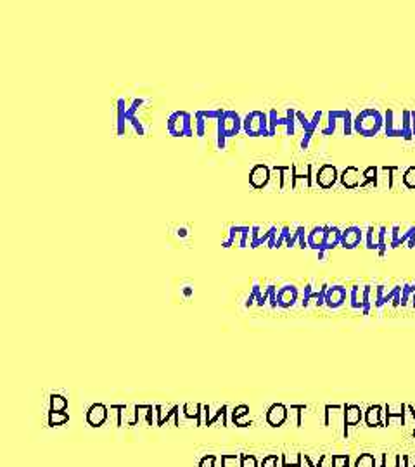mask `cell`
Segmentation results:
<instances>
[{"label": "cell", "instance_id": "1", "mask_svg": "<svg viewBox=\"0 0 415 467\" xmlns=\"http://www.w3.org/2000/svg\"><path fill=\"white\" fill-rule=\"evenodd\" d=\"M384 126V116L377 109H363L353 120V132L360 133L363 137H374Z\"/></svg>", "mask_w": 415, "mask_h": 467}, {"label": "cell", "instance_id": "2", "mask_svg": "<svg viewBox=\"0 0 415 467\" xmlns=\"http://www.w3.org/2000/svg\"><path fill=\"white\" fill-rule=\"evenodd\" d=\"M218 128H217V145L218 149L225 147V141L230 137H236L237 133L242 130V120L236 111H225L223 116L218 120Z\"/></svg>", "mask_w": 415, "mask_h": 467}, {"label": "cell", "instance_id": "3", "mask_svg": "<svg viewBox=\"0 0 415 467\" xmlns=\"http://www.w3.org/2000/svg\"><path fill=\"white\" fill-rule=\"evenodd\" d=\"M242 130L249 137H270L268 114L261 113V111H251L242 120Z\"/></svg>", "mask_w": 415, "mask_h": 467}, {"label": "cell", "instance_id": "4", "mask_svg": "<svg viewBox=\"0 0 415 467\" xmlns=\"http://www.w3.org/2000/svg\"><path fill=\"white\" fill-rule=\"evenodd\" d=\"M168 132L172 133L173 137H192L194 135V123H192V116L187 111H175V113L168 118Z\"/></svg>", "mask_w": 415, "mask_h": 467}, {"label": "cell", "instance_id": "5", "mask_svg": "<svg viewBox=\"0 0 415 467\" xmlns=\"http://www.w3.org/2000/svg\"><path fill=\"white\" fill-rule=\"evenodd\" d=\"M294 123H296V111L287 109V114L284 118H280L277 114V111L272 109L268 113V125H270V137H274L277 132V126L284 125L287 126V135H294Z\"/></svg>", "mask_w": 415, "mask_h": 467}, {"label": "cell", "instance_id": "6", "mask_svg": "<svg viewBox=\"0 0 415 467\" xmlns=\"http://www.w3.org/2000/svg\"><path fill=\"white\" fill-rule=\"evenodd\" d=\"M249 236H251V227H246V225H232L229 228V239L223 241L221 246L223 247H230V246H239V247H248V241Z\"/></svg>", "mask_w": 415, "mask_h": 467}, {"label": "cell", "instance_id": "7", "mask_svg": "<svg viewBox=\"0 0 415 467\" xmlns=\"http://www.w3.org/2000/svg\"><path fill=\"white\" fill-rule=\"evenodd\" d=\"M337 179H339L337 170H336L334 164H329V163L322 164V166L318 168V171H316V175H315V182L318 183L322 189H331Z\"/></svg>", "mask_w": 415, "mask_h": 467}, {"label": "cell", "instance_id": "8", "mask_svg": "<svg viewBox=\"0 0 415 467\" xmlns=\"http://www.w3.org/2000/svg\"><path fill=\"white\" fill-rule=\"evenodd\" d=\"M268 182H270V168L261 163L253 166V170L249 171V183L255 189H263V187H267Z\"/></svg>", "mask_w": 415, "mask_h": 467}, {"label": "cell", "instance_id": "9", "mask_svg": "<svg viewBox=\"0 0 415 467\" xmlns=\"http://www.w3.org/2000/svg\"><path fill=\"white\" fill-rule=\"evenodd\" d=\"M363 239V232L360 227L356 225H350L343 230V236H341V246L344 249H355L356 246H360Z\"/></svg>", "mask_w": 415, "mask_h": 467}, {"label": "cell", "instance_id": "10", "mask_svg": "<svg viewBox=\"0 0 415 467\" xmlns=\"http://www.w3.org/2000/svg\"><path fill=\"white\" fill-rule=\"evenodd\" d=\"M346 287L344 285H332L325 293V305L329 308H339L346 301Z\"/></svg>", "mask_w": 415, "mask_h": 467}, {"label": "cell", "instance_id": "11", "mask_svg": "<svg viewBox=\"0 0 415 467\" xmlns=\"http://www.w3.org/2000/svg\"><path fill=\"white\" fill-rule=\"evenodd\" d=\"M275 225H272L270 228H268L267 232H261V227H258V225H255V227H251V236H249V246L251 247H258V246H267L268 241H270L272 234L275 232Z\"/></svg>", "mask_w": 415, "mask_h": 467}, {"label": "cell", "instance_id": "12", "mask_svg": "<svg viewBox=\"0 0 415 467\" xmlns=\"http://www.w3.org/2000/svg\"><path fill=\"white\" fill-rule=\"evenodd\" d=\"M297 300V289L294 285H284L277 291V305L280 308H291Z\"/></svg>", "mask_w": 415, "mask_h": 467}, {"label": "cell", "instance_id": "13", "mask_svg": "<svg viewBox=\"0 0 415 467\" xmlns=\"http://www.w3.org/2000/svg\"><path fill=\"white\" fill-rule=\"evenodd\" d=\"M106 419H107V408L102 403H96V405H92L90 408H88L87 421L90 426L99 427V426H102L104 422H106Z\"/></svg>", "mask_w": 415, "mask_h": 467}, {"label": "cell", "instance_id": "14", "mask_svg": "<svg viewBox=\"0 0 415 467\" xmlns=\"http://www.w3.org/2000/svg\"><path fill=\"white\" fill-rule=\"evenodd\" d=\"M286 419H287V408L282 405V403H275V405H272L270 408H268L267 421L270 426L278 427V426H282L286 422Z\"/></svg>", "mask_w": 415, "mask_h": 467}, {"label": "cell", "instance_id": "15", "mask_svg": "<svg viewBox=\"0 0 415 467\" xmlns=\"http://www.w3.org/2000/svg\"><path fill=\"white\" fill-rule=\"evenodd\" d=\"M325 236H327V227H313L308 232V247L315 251L324 249L325 246Z\"/></svg>", "mask_w": 415, "mask_h": 467}, {"label": "cell", "instance_id": "16", "mask_svg": "<svg viewBox=\"0 0 415 467\" xmlns=\"http://www.w3.org/2000/svg\"><path fill=\"white\" fill-rule=\"evenodd\" d=\"M384 132L388 137H403L401 132V122L395 120V111L388 109L384 114Z\"/></svg>", "mask_w": 415, "mask_h": 467}, {"label": "cell", "instance_id": "17", "mask_svg": "<svg viewBox=\"0 0 415 467\" xmlns=\"http://www.w3.org/2000/svg\"><path fill=\"white\" fill-rule=\"evenodd\" d=\"M339 179H341V183H343L346 189H356L358 185H362V182H360V180H362L363 177L360 175L358 168L348 166L346 170L343 171V175L339 177Z\"/></svg>", "mask_w": 415, "mask_h": 467}, {"label": "cell", "instance_id": "18", "mask_svg": "<svg viewBox=\"0 0 415 467\" xmlns=\"http://www.w3.org/2000/svg\"><path fill=\"white\" fill-rule=\"evenodd\" d=\"M296 120L299 122V125L303 126V130H305V133H313L316 130V126H318L320 120H322V111H316L315 114H313V118L308 120L305 116V114L301 113V111H296Z\"/></svg>", "mask_w": 415, "mask_h": 467}, {"label": "cell", "instance_id": "19", "mask_svg": "<svg viewBox=\"0 0 415 467\" xmlns=\"http://www.w3.org/2000/svg\"><path fill=\"white\" fill-rule=\"evenodd\" d=\"M341 236H343V230H341L339 227H336V225L327 227V236H325L324 249L331 251V249H334L336 246H341Z\"/></svg>", "mask_w": 415, "mask_h": 467}, {"label": "cell", "instance_id": "20", "mask_svg": "<svg viewBox=\"0 0 415 467\" xmlns=\"http://www.w3.org/2000/svg\"><path fill=\"white\" fill-rule=\"evenodd\" d=\"M362 421V410L358 405L344 406V426H356Z\"/></svg>", "mask_w": 415, "mask_h": 467}, {"label": "cell", "instance_id": "21", "mask_svg": "<svg viewBox=\"0 0 415 467\" xmlns=\"http://www.w3.org/2000/svg\"><path fill=\"white\" fill-rule=\"evenodd\" d=\"M350 301H351V308H355V310H362L363 301H365V289H360L358 285L351 287Z\"/></svg>", "mask_w": 415, "mask_h": 467}, {"label": "cell", "instance_id": "22", "mask_svg": "<svg viewBox=\"0 0 415 467\" xmlns=\"http://www.w3.org/2000/svg\"><path fill=\"white\" fill-rule=\"evenodd\" d=\"M365 244L367 249H379V227L370 225L365 232Z\"/></svg>", "mask_w": 415, "mask_h": 467}, {"label": "cell", "instance_id": "23", "mask_svg": "<svg viewBox=\"0 0 415 467\" xmlns=\"http://www.w3.org/2000/svg\"><path fill=\"white\" fill-rule=\"evenodd\" d=\"M382 408L379 405H374V406H369V410L365 412V421H367V426H381L382 421H381V414H382Z\"/></svg>", "mask_w": 415, "mask_h": 467}, {"label": "cell", "instance_id": "24", "mask_svg": "<svg viewBox=\"0 0 415 467\" xmlns=\"http://www.w3.org/2000/svg\"><path fill=\"white\" fill-rule=\"evenodd\" d=\"M401 132H403V139L405 141H412L414 137V130H412V116L410 111L405 109L401 113Z\"/></svg>", "mask_w": 415, "mask_h": 467}, {"label": "cell", "instance_id": "25", "mask_svg": "<svg viewBox=\"0 0 415 467\" xmlns=\"http://www.w3.org/2000/svg\"><path fill=\"white\" fill-rule=\"evenodd\" d=\"M248 412H249L248 405H239V406H236V408H234L232 419H234V422L239 426V427H248V426H251V422L242 421V417H244V415H248Z\"/></svg>", "mask_w": 415, "mask_h": 467}, {"label": "cell", "instance_id": "26", "mask_svg": "<svg viewBox=\"0 0 415 467\" xmlns=\"http://www.w3.org/2000/svg\"><path fill=\"white\" fill-rule=\"evenodd\" d=\"M126 109H128V107L125 106V101L119 99L118 101V123H116V130H118L119 135L125 133V123L128 122V120H126Z\"/></svg>", "mask_w": 415, "mask_h": 467}, {"label": "cell", "instance_id": "27", "mask_svg": "<svg viewBox=\"0 0 415 467\" xmlns=\"http://www.w3.org/2000/svg\"><path fill=\"white\" fill-rule=\"evenodd\" d=\"M363 177V182H362V187L369 185V183H374V185H377V180H379V168L377 166H369L365 171L362 173Z\"/></svg>", "mask_w": 415, "mask_h": 467}, {"label": "cell", "instance_id": "28", "mask_svg": "<svg viewBox=\"0 0 415 467\" xmlns=\"http://www.w3.org/2000/svg\"><path fill=\"white\" fill-rule=\"evenodd\" d=\"M68 408V400L62 395L50 396V412H64Z\"/></svg>", "mask_w": 415, "mask_h": 467}, {"label": "cell", "instance_id": "29", "mask_svg": "<svg viewBox=\"0 0 415 467\" xmlns=\"http://www.w3.org/2000/svg\"><path fill=\"white\" fill-rule=\"evenodd\" d=\"M201 410H202V406L199 405V403H185L183 405V414H185V417H189V419H198L199 421V415H201Z\"/></svg>", "mask_w": 415, "mask_h": 467}, {"label": "cell", "instance_id": "30", "mask_svg": "<svg viewBox=\"0 0 415 467\" xmlns=\"http://www.w3.org/2000/svg\"><path fill=\"white\" fill-rule=\"evenodd\" d=\"M69 421V415L66 412H50L49 414V424L50 426H62Z\"/></svg>", "mask_w": 415, "mask_h": 467}, {"label": "cell", "instance_id": "31", "mask_svg": "<svg viewBox=\"0 0 415 467\" xmlns=\"http://www.w3.org/2000/svg\"><path fill=\"white\" fill-rule=\"evenodd\" d=\"M355 467H375V459H374L372 453H362L356 459Z\"/></svg>", "mask_w": 415, "mask_h": 467}, {"label": "cell", "instance_id": "32", "mask_svg": "<svg viewBox=\"0 0 415 467\" xmlns=\"http://www.w3.org/2000/svg\"><path fill=\"white\" fill-rule=\"evenodd\" d=\"M199 113L202 114V118L208 122V120H215V122H218V120L223 116V113H225V109H204V111H199Z\"/></svg>", "mask_w": 415, "mask_h": 467}, {"label": "cell", "instance_id": "33", "mask_svg": "<svg viewBox=\"0 0 415 467\" xmlns=\"http://www.w3.org/2000/svg\"><path fill=\"white\" fill-rule=\"evenodd\" d=\"M336 123H337V118L332 114V111H329L327 113V126L322 128V133H324V135H332V133L336 132Z\"/></svg>", "mask_w": 415, "mask_h": 467}, {"label": "cell", "instance_id": "34", "mask_svg": "<svg viewBox=\"0 0 415 467\" xmlns=\"http://www.w3.org/2000/svg\"><path fill=\"white\" fill-rule=\"evenodd\" d=\"M403 183L408 189H415V166H410L403 173Z\"/></svg>", "mask_w": 415, "mask_h": 467}, {"label": "cell", "instance_id": "35", "mask_svg": "<svg viewBox=\"0 0 415 467\" xmlns=\"http://www.w3.org/2000/svg\"><path fill=\"white\" fill-rule=\"evenodd\" d=\"M194 120H196V122H194V123H196V135H198V137H202V135H204L206 120L202 118V114L199 113V111L194 114Z\"/></svg>", "mask_w": 415, "mask_h": 467}, {"label": "cell", "instance_id": "36", "mask_svg": "<svg viewBox=\"0 0 415 467\" xmlns=\"http://www.w3.org/2000/svg\"><path fill=\"white\" fill-rule=\"evenodd\" d=\"M343 125H344V128H343L344 135H350V133L353 132V118H351L350 109H346V114H344V118H343Z\"/></svg>", "mask_w": 415, "mask_h": 467}, {"label": "cell", "instance_id": "37", "mask_svg": "<svg viewBox=\"0 0 415 467\" xmlns=\"http://www.w3.org/2000/svg\"><path fill=\"white\" fill-rule=\"evenodd\" d=\"M240 467H258L256 457H255V455H242V462H240Z\"/></svg>", "mask_w": 415, "mask_h": 467}, {"label": "cell", "instance_id": "38", "mask_svg": "<svg viewBox=\"0 0 415 467\" xmlns=\"http://www.w3.org/2000/svg\"><path fill=\"white\" fill-rule=\"evenodd\" d=\"M277 464H278V457L274 453V455H268L263 459L261 467H277Z\"/></svg>", "mask_w": 415, "mask_h": 467}, {"label": "cell", "instance_id": "39", "mask_svg": "<svg viewBox=\"0 0 415 467\" xmlns=\"http://www.w3.org/2000/svg\"><path fill=\"white\" fill-rule=\"evenodd\" d=\"M215 460H217V457L215 455L202 457V460L199 462V467H215Z\"/></svg>", "mask_w": 415, "mask_h": 467}, {"label": "cell", "instance_id": "40", "mask_svg": "<svg viewBox=\"0 0 415 467\" xmlns=\"http://www.w3.org/2000/svg\"><path fill=\"white\" fill-rule=\"evenodd\" d=\"M128 122L132 123V125H134L135 132H137L138 135H144V126H142V123L138 122V118H137V116H134V118H130Z\"/></svg>", "mask_w": 415, "mask_h": 467}, {"label": "cell", "instance_id": "41", "mask_svg": "<svg viewBox=\"0 0 415 467\" xmlns=\"http://www.w3.org/2000/svg\"><path fill=\"white\" fill-rule=\"evenodd\" d=\"M225 410H227V406H221L220 410H218V414L215 415L213 419H210V421H208V426H213L217 421H220V419H223V417H225Z\"/></svg>", "mask_w": 415, "mask_h": 467}, {"label": "cell", "instance_id": "42", "mask_svg": "<svg viewBox=\"0 0 415 467\" xmlns=\"http://www.w3.org/2000/svg\"><path fill=\"white\" fill-rule=\"evenodd\" d=\"M312 137H313V133H305V137H303V141H301V149H308Z\"/></svg>", "mask_w": 415, "mask_h": 467}, {"label": "cell", "instance_id": "43", "mask_svg": "<svg viewBox=\"0 0 415 467\" xmlns=\"http://www.w3.org/2000/svg\"><path fill=\"white\" fill-rule=\"evenodd\" d=\"M412 116V130H414V137H415V111H410Z\"/></svg>", "mask_w": 415, "mask_h": 467}, {"label": "cell", "instance_id": "44", "mask_svg": "<svg viewBox=\"0 0 415 467\" xmlns=\"http://www.w3.org/2000/svg\"><path fill=\"white\" fill-rule=\"evenodd\" d=\"M325 253H327L325 249H320L318 251V260H325Z\"/></svg>", "mask_w": 415, "mask_h": 467}]
</instances>
